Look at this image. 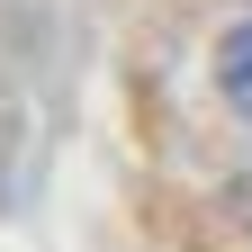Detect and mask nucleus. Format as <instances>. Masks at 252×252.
I'll return each instance as SVG.
<instances>
[{"instance_id":"1","label":"nucleus","mask_w":252,"mask_h":252,"mask_svg":"<svg viewBox=\"0 0 252 252\" xmlns=\"http://www.w3.org/2000/svg\"><path fill=\"white\" fill-rule=\"evenodd\" d=\"M216 90H225V108L252 126V18L225 27V45H216Z\"/></svg>"}]
</instances>
